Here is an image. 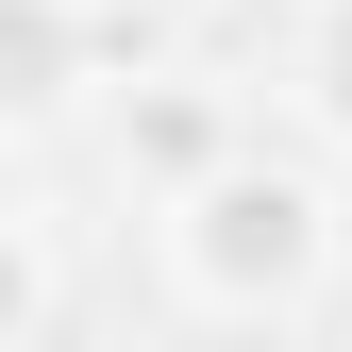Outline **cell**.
I'll return each mask as SVG.
<instances>
[{
    "label": "cell",
    "mask_w": 352,
    "mask_h": 352,
    "mask_svg": "<svg viewBox=\"0 0 352 352\" xmlns=\"http://www.w3.org/2000/svg\"><path fill=\"white\" fill-rule=\"evenodd\" d=\"M168 285H185L201 319H302V302L336 285V185L285 168V151L201 168V185L168 201Z\"/></svg>",
    "instance_id": "1"
},
{
    "label": "cell",
    "mask_w": 352,
    "mask_h": 352,
    "mask_svg": "<svg viewBox=\"0 0 352 352\" xmlns=\"http://www.w3.org/2000/svg\"><path fill=\"white\" fill-rule=\"evenodd\" d=\"M235 151H252L235 84H201V67H135V84H118V168H135L151 201H185L201 168H235Z\"/></svg>",
    "instance_id": "2"
},
{
    "label": "cell",
    "mask_w": 352,
    "mask_h": 352,
    "mask_svg": "<svg viewBox=\"0 0 352 352\" xmlns=\"http://www.w3.org/2000/svg\"><path fill=\"white\" fill-rule=\"evenodd\" d=\"M101 84V0H0V135L67 118Z\"/></svg>",
    "instance_id": "3"
},
{
    "label": "cell",
    "mask_w": 352,
    "mask_h": 352,
    "mask_svg": "<svg viewBox=\"0 0 352 352\" xmlns=\"http://www.w3.org/2000/svg\"><path fill=\"white\" fill-rule=\"evenodd\" d=\"M302 118L319 151H352V0H302Z\"/></svg>",
    "instance_id": "4"
},
{
    "label": "cell",
    "mask_w": 352,
    "mask_h": 352,
    "mask_svg": "<svg viewBox=\"0 0 352 352\" xmlns=\"http://www.w3.org/2000/svg\"><path fill=\"white\" fill-rule=\"evenodd\" d=\"M51 336V235H34V201H0V352Z\"/></svg>",
    "instance_id": "5"
},
{
    "label": "cell",
    "mask_w": 352,
    "mask_h": 352,
    "mask_svg": "<svg viewBox=\"0 0 352 352\" xmlns=\"http://www.w3.org/2000/svg\"><path fill=\"white\" fill-rule=\"evenodd\" d=\"M201 17H269V0H201Z\"/></svg>",
    "instance_id": "6"
}]
</instances>
